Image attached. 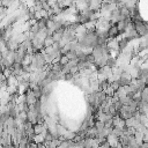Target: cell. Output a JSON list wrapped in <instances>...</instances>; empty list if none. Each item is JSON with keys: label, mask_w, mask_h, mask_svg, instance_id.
<instances>
[{"label": "cell", "mask_w": 148, "mask_h": 148, "mask_svg": "<svg viewBox=\"0 0 148 148\" xmlns=\"http://www.w3.org/2000/svg\"><path fill=\"white\" fill-rule=\"evenodd\" d=\"M2 58V54H1V51H0V59Z\"/></svg>", "instance_id": "cell-10"}, {"label": "cell", "mask_w": 148, "mask_h": 148, "mask_svg": "<svg viewBox=\"0 0 148 148\" xmlns=\"http://www.w3.org/2000/svg\"><path fill=\"white\" fill-rule=\"evenodd\" d=\"M106 66L110 68H113L117 66V58H114L113 56H109L108 60H106Z\"/></svg>", "instance_id": "cell-4"}, {"label": "cell", "mask_w": 148, "mask_h": 148, "mask_svg": "<svg viewBox=\"0 0 148 148\" xmlns=\"http://www.w3.org/2000/svg\"><path fill=\"white\" fill-rule=\"evenodd\" d=\"M53 43H54V40H53V37H52V35H51V36H47V37H45V38H44V42H43V44H44V47L51 46V45H53Z\"/></svg>", "instance_id": "cell-5"}, {"label": "cell", "mask_w": 148, "mask_h": 148, "mask_svg": "<svg viewBox=\"0 0 148 148\" xmlns=\"http://www.w3.org/2000/svg\"><path fill=\"white\" fill-rule=\"evenodd\" d=\"M61 65H65V64H67V61H68V58L66 57V54H61V57L59 58V60H58Z\"/></svg>", "instance_id": "cell-9"}, {"label": "cell", "mask_w": 148, "mask_h": 148, "mask_svg": "<svg viewBox=\"0 0 148 148\" xmlns=\"http://www.w3.org/2000/svg\"><path fill=\"white\" fill-rule=\"evenodd\" d=\"M140 97H141V99L148 102V84L140 91Z\"/></svg>", "instance_id": "cell-7"}, {"label": "cell", "mask_w": 148, "mask_h": 148, "mask_svg": "<svg viewBox=\"0 0 148 148\" xmlns=\"http://www.w3.org/2000/svg\"><path fill=\"white\" fill-rule=\"evenodd\" d=\"M147 77H148V67H140L139 73H138V77H136V79L146 80Z\"/></svg>", "instance_id": "cell-3"}, {"label": "cell", "mask_w": 148, "mask_h": 148, "mask_svg": "<svg viewBox=\"0 0 148 148\" xmlns=\"http://www.w3.org/2000/svg\"><path fill=\"white\" fill-rule=\"evenodd\" d=\"M120 34H119V30H118L117 24L116 23H111L110 27H109V29H108V36H109V38H114V37H117Z\"/></svg>", "instance_id": "cell-2"}, {"label": "cell", "mask_w": 148, "mask_h": 148, "mask_svg": "<svg viewBox=\"0 0 148 148\" xmlns=\"http://www.w3.org/2000/svg\"><path fill=\"white\" fill-rule=\"evenodd\" d=\"M36 99H37V98H36L34 91H32L31 89H27V91H25V94H24V102H25L28 105H32Z\"/></svg>", "instance_id": "cell-1"}, {"label": "cell", "mask_w": 148, "mask_h": 148, "mask_svg": "<svg viewBox=\"0 0 148 148\" xmlns=\"http://www.w3.org/2000/svg\"><path fill=\"white\" fill-rule=\"evenodd\" d=\"M65 54H66V57L68 58V60H76V61H77V56H76V52H75V51L69 50V51H67Z\"/></svg>", "instance_id": "cell-6"}, {"label": "cell", "mask_w": 148, "mask_h": 148, "mask_svg": "<svg viewBox=\"0 0 148 148\" xmlns=\"http://www.w3.org/2000/svg\"><path fill=\"white\" fill-rule=\"evenodd\" d=\"M120 102H121V104L123 105H128L130 103H131V98L127 96V95H124V96H120L119 98H118Z\"/></svg>", "instance_id": "cell-8"}]
</instances>
